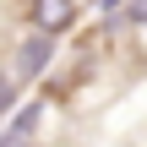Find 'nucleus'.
I'll return each mask as SVG.
<instances>
[{"mask_svg": "<svg viewBox=\"0 0 147 147\" xmlns=\"http://www.w3.org/2000/svg\"><path fill=\"white\" fill-rule=\"evenodd\" d=\"M76 11H82V0H33L27 5V16H33L38 33H65L76 22Z\"/></svg>", "mask_w": 147, "mask_h": 147, "instance_id": "obj_1", "label": "nucleus"}, {"mask_svg": "<svg viewBox=\"0 0 147 147\" xmlns=\"http://www.w3.org/2000/svg\"><path fill=\"white\" fill-rule=\"evenodd\" d=\"M55 65V33H33V38H22V49H16V71L22 76H44Z\"/></svg>", "mask_w": 147, "mask_h": 147, "instance_id": "obj_2", "label": "nucleus"}, {"mask_svg": "<svg viewBox=\"0 0 147 147\" xmlns=\"http://www.w3.org/2000/svg\"><path fill=\"white\" fill-rule=\"evenodd\" d=\"M38 109H44V104H22V109L11 115L5 136H16V142H33V131H38Z\"/></svg>", "mask_w": 147, "mask_h": 147, "instance_id": "obj_3", "label": "nucleus"}, {"mask_svg": "<svg viewBox=\"0 0 147 147\" xmlns=\"http://www.w3.org/2000/svg\"><path fill=\"white\" fill-rule=\"evenodd\" d=\"M5 109H16V87H11V82H0V115H5Z\"/></svg>", "mask_w": 147, "mask_h": 147, "instance_id": "obj_4", "label": "nucleus"}, {"mask_svg": "<svg viewBox=\"0 0 147 147\" xmlns=\"http://www.w3.org/2000/svg\"><path fill=\"white\" fill-rule=\"evenodd\" d=\"M147 16V0H131V11H125V22H142Z\"/></svg>", "mask_w": 147, "mask_h": 147, "instance_id": "obj_5", "label": "nucleus"}]
</instances>
